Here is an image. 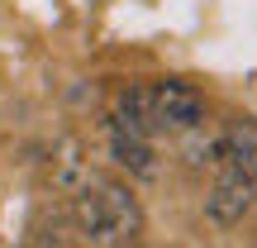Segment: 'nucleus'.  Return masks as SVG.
<instances>
[{
	"mask_svg": "<svg viewBox=\"0 0 257 248\" xmlns=\"http://www.w3.org/2000/svg\"><path fill=\"white\" fill-rule=\"evenodd\" d=\"M19 248H62V234H57V224H29V234H24V243Z\"/></svg>",
	"mask_w": 257,
	"mask_h": 248,
	"instance_id": "nucleus-7",
	"label": "nucleus"
},
{
	"mask_svg": "<svg viewBox=\"0 0 257 248\" xmlns=\"http://www.w3.org/2000/svg\"><path fill=\"white\" fill-rule=\"evenodd\" d=\"M257 205V182H243V177H224L205 191V220L214 229H238L248 220V210Z\"/></svg>",
	"mask_w": 257,
	"mask_h": 248,
	"instance_id": "nucleus-3",
	"label": "nucleus"
},
{
	"mask_svg": "<svg viewBox=\"0 0 257 248\" xmlns=\"http://www.w3.org/2000/svg\"><path fill=\"white\" fill-rule=\"evenodd\" d=\"M67 220L86 248H143V205L119 177L86 172L72 186Z\"/></svg>",
	"mask_w": 257,
	"mask_h": 248,
	"instance_id": "nucleus-1",
	"label": "nucleus"
},
{
	"mask_svg": "<svg viewBox=\"0 0 257 248\" xmlns=\"http://www.w3.org/2000/svg\"><path fill=\"white\" fill-rule=\"evenodd\" d=\"M148 115H153L157 134L162 129L167 134H195L210 115V105H205L200 86L181 81V76H157V81H148Z\"/></svg>",
	"mask_w": 257,
	"mask_h": 248,
	"instance_id": "nucleus-2",
	"label": "nucleus"
},
{
	"mask_svg": "<svg viewBox=\"0 0 257 248\" xmlns=\"http://www.w3.org/2000/svg\"><path fill=\"white\" fill-rule=\"evenodd\" d=\"M105 134H110V157L119 162V172L138 177V182L157 177V148H153V138H138V134H128V129H119V124H105Z\"/></svg>",
	"mask_w": 257,
	"mask_h": 248,
	"instance_id": "nucleus-5",
	"label": "nucleus"
},
{
	"mask_svg": "<svg viewBox=\"0 0 257 248\" xmlns=\"http://www.w3.org/2000/svg\"><path fill=\"white\" fill-rule=\"evenodd\" d=\"M214 162L224 177H243L257 182V120H233L214 138Z\"/></svg>",
	"mask_w": 257,
	"mask_h": 248,
	"instance_id": "nucleus-4",
	"label": "nucleus"
},
{
	"mask_svg": "<svg viewBox=\"0 0 257 248\" xmlns=\"http://www.w3.org/2000/svg\"><path fill=\"white\" fill-rule=\"evenodd\" d=\"M110 124L128 129L138 138H153V115H148V86H119L114 91V105H110Z\"/></svg>",
	"mask_w": 257,
	"mask_h": 248,
	"instance_id": "nucleus-6",
	"label": "nucleus"
}]
</instances>
